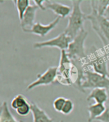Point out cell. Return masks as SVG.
<instances>
[{"label":"cell","instance_id":"6da1fadb","mask_svg":"<svg viewBox=\"0 0 109 122\" xmlns=\"http://www.w3.org/2000/svg\"><path fill=\"white\" fill-rule=\"evenodd\" d=\"M84 73L80 72L71 62L66 50L61 51V57L57 66L56 81L63 86H74L80 92L85 93L82 88Z\"/></svg>","mask_w":109,"mask_h":122},{"label":"cell","instance_id":"7a4b0ae2","mask_svg":"<svg viewBox=\"0 0 109 122\" xmlns=\"http://www.w3.org/2000/svg\"><path fill=\"white\" fill-rule=\"evenodd\" d=\"M81 0H72V11L68 17V25L64 32L73 39L80 31L84 29V23L86 20V15L81 9Z\"/></svg>","mask_w":109,"mask_h":122},{"label":"cell","instance_id":"3957f363","mask_svg":"<svg viewBox=\"0 0 109 122\" xmlns=\"http://www.w3.org/2000/svg\"><path fill=\"white\" fill-rule=\"evenodd\" d=\"M87 36L88 32L85 29L82 30L70 42L66 51L72 62L86 64L88 56L86 52L85 41Z\"/></svg>","mask_w":109,"mask_h":122},{"label":"cell","instance_id":"277c9868","mask_svg":"<svg viewBox=\"0 0 109 122\" xmlns=\"http://www.w3.org/2000/svg\"><path fill=\"white\" fill-rule=\"evenodd\" d=\"M86 20L91 23V27L96 33L103 43L107 53H109V21L103 15H100L94 12L86 15Z\"/></svg>","mask_w":109,"mask_h":122},{"label":"cell","instance_id":"5b68a950","mask_svg":"<svg viewBox=\"0 0 109 122\" xmlns=\"http://www.w3.org/2000/svg\"><path fill=\"white\" fill-rule=\"evenodd\" d=\"M82 89L103 88L109 90V77L96 73L91 70H85L84 78L82 84Z\"/></svg>","mask_w":109,"mask_h":122},{"label":"cell","instance_id":"8992f818","mask_svg":"<svg viewBox=\"0 0 109 122\" xmlns=\"http://www.w3.org/2000/svg\"><path fill=\"white\" fill-rule=\"evenodd\" d=\"M91 67V70L96 73L109 77L108 68V60L105 55L95 50L87 57L86 62V70L87 67Z\"/></svg>","mask_w":109,"mask_h":122},{"label":"cell","instance_id":"52a82bcc","mask_svg":"<svg viewBox=\"0 0 109 122\" xmlns=\"http://www.w3.org/2000/svg\"><path fill=\"white\" fill-rule=\"evenodd\" d=\"M71 41L72 39L63 32L59 34L57 37L49 40L35 42L33 44V48L35 49H40L45 47H52L57 48L61 51L66 50Z\"/></svg>","mask_w":109,"mask_h":122},{"label":"cell","instance_id":"ba28073f","mask_svg":"<svg viewBox=\"0 0 109 122\" xmlns=\"http://www.w3.org/2000/svg\"><path fill=\"white\" fill-rule=\"evenodd\" d=\"M57 67L52 66L48 67L42 74H38L37 78L27 86L26 90L31 91L33 89L42 86H48L56 82Z\"/></svg>","mask_w":109,"mask_h":122},{"label":"cell","instance_id":"9c48e42d","mask_svg":"<svg viewBox=\"0 0 109 122\" xmlns=\"http://www.w3.org/2000/svg\"><path fill=\"white\" fill-rule=\"evenodd\" d=\"M60 19H61V17L57 16L56 19H54L52 22H50L47 25H43L41 23L37 22L35 23L31 28L23 30V32L25 33H28V34H35L40 37H45L56 27L57 25L59 24Z\"/></svg>","mask_w":109,"mask_h":122},{"label":"cell","instance_id":"30bf717a","mask_svg":"<svg viewBox=\"0 0 109 122\" xmlns=\"http://www.w3.org/2000/svg\"><path fill=\"white\" fill-rule=\"evenodd\" d=\"M45 9L50 10L61 18H65L69 16L72 11V7L57 2H52L50 1H45Z\"/></svg>","mask_w":109,"mask_h":122},{"label":"cell","instance_id":"8fae6325","mask_svg":"<svg viewBox=\"0 0 109 122\" xmlns=\"http://www.w3.org/2000/svg\"><path fill=\"white\" fill-rule=\"evenodd\" d=\"M39 8L35 5H30L24 15L23 18L20 21V25L23 30L31 28L35 25V20L36 18V12Z\"/></svg>","mask_w":109,"mask_h":122},{"label":"cell","instance_id":"7c38bea8","mask_svg":"<svg viewBox=\"0 0 109 122\" xmlns=\"http://www.w3.org/2000/svg\"><path fill=\"white\" fill-rule=\"evenodd\" d=\"M109 100V94L106 89L95 88L92 89L90 93L87 95L86 100L89 102L94 100L95 103L104 104Z\"/></svg>","mask_w":109,"mask_h":122},{"label":"cell","instance_id":"4fadbf2b","mask_svg":"<svg viewBox=\"0 0 109 122\" xmlns=\"http://www.w3.org/2000/svg\"><path fill=\"white\" fill-rule=\"evenodd\" d=\"M31 112L33 122H54L52 118L49 117L44 110L40 108L36 103H31Z\"/></svg>","mask_w":109,"mask_h":122},{"label":"cell","instance_id":"5bb4252c","mask_svg":"<svg viewBox=\"0 0 109 122\" xmlns=\"http://www.w3.org/2000/svg\"><path fill=\"white\" fill-rule=\"evenodd\" d=\"M106 109V106L101 103H94L91 104L87 107L89 112L88 122H92L94 120H96L97 118L100 117Z\"/></svg>","mask_w":109,"mask_h":122},{"label":"cell","instance_id":"9a60e30c","mask_svg":"<svg viewBox=\"0 0 109 122\" xmlns=\"http://www.w3.org/2000/svg\"><path fill=\"white\" fill-rule=\"evenodd\" d=\"M0 122H20L11 113L6 102H3L1 105Z\"/></svg>","mask_w":109,"mask_h":122},{"label":"cell","instance_id":"2e32d148","mask_svg":"<svg viewBox=\"0 0 109 122\" xmlns=\"http://www.w3.org/2000/svg\"><path fill=\"white\" fill-rule=\"evenodd\" d=\"M91 11L96 13L100 15H103L105 10L109 5V1H102V0H95L90 1Z\"/></svg>","mask_w":109,"mask_h":122},{"label":"cell","instance_id":"e0dca14e","mask_svg":"<svg viewBox=\"0 0 109 122\" xmlns=\"http://www.w3.org/2000/svg\"><path fill=\"white\" fill-rule=\"evenodd\" d=\"M13 2L15 4V8L17 9L19 18L20 21L22 19L25 12L30 6V0H13Z\"/></svg>","mask_w":109,"mask_h":122},{"label":"cell","instance_id":"ac0fdd59","mask_svg":"<svg viewBox=\"0 0 109 122\" xmlns=\"http://www.w3.org/2000/svg\"><path fill=\"white\" fill-rule=\"evenodd\" d=\"M27 103H29V102L27 101V98L23 95L19 94V95H16L12 100L10 103V106L13 109L16 111L17 109H19V108H20L22 106L26 105Z\"/></svg>","mask_w":109,"mask_h":122},{"label":"cell","instance_id":"d6986e66","mask_svg":"<svg viewBox=\"0 0 109 122\" xmlns=\"http://www.w3.org/2000/svg\"><path fill=\"white\" fill-rule=\"evenodd\" d=\"M66 98L64 97H59L57 98L53 102V107L56 111L58 112H61V111L63 109V107L65 105V102Z\"/></svg>","mask_w":109,"mask_h":122},{"label":"cell","instance_id":"ffe728a7","mask_svg":"<svg viewBox=\"0 0 109 122\" xmlns=\"http://www.w3.org/2000/svg\"><path fill=\"white\" fill-rule=\"evenodd\" d=\"M74 109V103L73 101L70 99L66 100L65 103L63 106V109L61 111V113L64 115H68L73 111Z\"/></svg>","mask_w":109,"mask_h":122},{"label":"cell","instance_id":"44dd1931","mask_svg":"<svg viewBox=\"0 0 109 122\" xmlns=\"http://www.w3.org/2000/svg\"><path fill=\"white\" fill-rule=\"evenodd\" d=\"M17 112L19 116H27L30 112H31V103H27L26 105L22 106L19 109H17L16 111Z\"/></svg>","mask_w":109,"mask_h":122},{"label":"cell","instance_id":"7402d4cb","mask_svg":"<svg viewBox=\"0 0 109 122\" xmlns=\"http://www.w3.org/2000/svg\"><path fill=\"white\" fill-rule=\"evenodd\" d=\"M96 120L100 122H109V105L106 107V109L103 114L97 118Z\"/></svg>","mask_w":109,"mask_h":122},{"label":"cell","instance_id":"603a6c76","mask_svg":"<svg viewBox=\"0 0 109 122\" xmlns=\"http://www.w3.org/2000/svg\"><path fill=\"white\" fill-rule=\"evenodd\" d=\"M46 0H33V1L34 2L35 5L38 6V8L42 10H45V3Z\"/></svg>","mask_w":109,"mask_h":122},{"label":"cell","instance_id":"cb8c5ba5","mask_svg":"<svg viewBox=\"0 0 109 122\" xmlns=\"http://www.w3.org/2000/svg\"><path fill=\"white\" fill-rule=\"evenodd\" d=\"M103 16H104L108 21H109V6H108V7H107V10H105L104 14H103Z\"/></svg>","mask_w":109,"mask_h":122},{"label":"cell","instance_id":"d4e9b609","mask_svg":"<svg viewBox=\"0 0 109 122\" xmlns=\"http://www.w3.org/2000/svg\"><path fill=\"white\" fill-rule=\"evenodd\" d=\"M20 122H24L22 121V120H21V121H20Z\"/></svg>","mask_w":109,"mask_h":122},{"label":"cell","instance_id":"484cf974","mask_svg":"<svg viewBox=\"0 0 109 122\" xmlns=\"http://www.w3.org/2000/svg\"><path fill=\"white\" fill-rule=\"evenodd\" d=\"M63 122V121H60V122Z\"/></svg>","mask_w":109,"mask_h":122}]
</instances>
